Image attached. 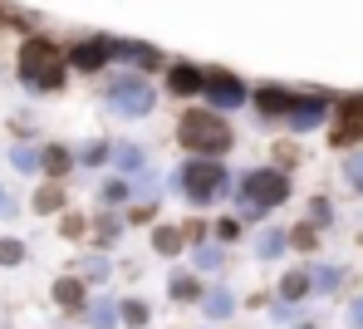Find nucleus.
<instances>
[{
  "label": "nucleus",
  "mask_w": 363,
  "mask_h": 329,
  "mask_svg": "<svg viewBox=\"0 0 363 329\" xmlns=\"http://www.w3.org/2000/svg\"><path fill=\"white\" fill-rule=\"evenodd\" d=\"M20 79L30 89H60L64 84V55L50 40H25L20 45Z\"/></svg>",
  "instance_id": "f257e3e1"
},
{
  "label": "nucleus",
  "mask_w": 363,
  "mask_h": 329,
  "mask_svg": "<svg viewBox=\"0 0 363 329\" xmlns=\"http://www.w3.org/2000/svg\"><path fill=\"white\" fill-rule=\"evenodd\" d=\"M177 138H182V147H191V152H226L231 147V128L216 113H186Z\"/></svg>",
  "instance_id": "f03ea898"
},
{
  "label": "nucleus",
  "mask_w": 363,
  "mask_h": 329,
  "mask_svg": "<svg viewBox=\"0 0 363 329\" xmlns=\"http://www.w3.org/2000/svg\"><path fill=\"white\" fill-rule=\"evenodd\" d=\"M285 192H290V182H285L280 172H270V167H260V172H245L241 187H236V197L245 201V211H265V206L285 201Z\"/></svg>",
  "instance_id": "7ed1b4c3"
},
{
  "label": "nucleus",
  "mask_w": 363,
  "mask_h": 329,
  "mask_svg": "<svg viewBox=\"0 0 363 329\" xmlns=\"http://www.w3.org/2000/svg\"><path fill=\"white\" fill-rule=\"evenodd\" d=\"M221 182H226V172H221V162H211V152H201V157L186 162V172H182V187H186L191 201H211L221 192Z\"/></svg>",
  "instance_id": "20e7f679"
},
{
  "label": "nucleus",
  "mask_w": 363,
  "mask_h": 329,
  "mask_svg": "<svg viewBox=\"0 0 363 329\" xmlns=\"http://www.w3.org/2000/svg\"><path fill=\"white\" fill-rule=\"evenodd\" d=\"M108 104L118 113H147L152 108V84H143L138 74H123L118 84H108Z\"/></svg>",
  "instance_id": "39448f33"
},
{
  "label": "nucleus",
  "mask_w": 363,
  "mask_h": 329,
  "mask_svg": "<svg viewBox=\"0 0 363 329\" xmlns=\"http://www.w3.org/2000/svg\"><path fill=\"white\" fill-rule=\"evenodd\" d=\"M206 94H211L216 108H236V104L245 99V89L231 79V74H206Z\"/></svg>",
  "instance_id": "423d86ee"
},
{
  "label": "nucleus",
  "mask_w": 363,
  "mask_h": 329,
  "mask_svg": "<svg viewBox=\"0 0 363 329\" xmlns=\"http://www.w3.org/2000/svg\"><path fill=\"white\" fill-rule=\"evenodd\" d=\"M285 118H290V128H319L324 123V99H290Z\"/></svg>",
  "instance_id": "0eeeda50"
},
{
  "label": "nucleus",
  "mask_w": 363,
  "mask_h": 329,
  "mask_svg": "<svg viewBox=\"0 0 363 329\" xmlns=\"http://www.w3.org/2000/svg\"><path fill=\"white\" fill-rule=\"evenodd\" d=\"M108 60H113V45H104V40L74 45V65H79V69H104Z\"/></svg>",
  "instance_id": "6e6552de"
},
{
  "label": "nucleus",
  "mask_w": 363,
  "mask_h": 329,
  "mask_svg": "<svg viewBox=\"0 0 363 329\" xmlns=\"http://www.w3.org/2000/svg\"><path fill=\"white\" fill-rule=\"evenodd\" d=\"M167 79H172V89H177V94H196V89H206V74H201V69H191V65H172Z\"/></svg>",
  "instance_id": "1a4fd4ad"
},
{
  "label": "nucleus",
  "mask_w": 363,
  "mask_h": 329,
  "mask_svg": "<svg viewBox=\"0 0 363 329\" xmlns=\"http://www.w3.org/2000/svg\"><path fill=\"white\" fill-rule=\"evenodd\" d=\"M354 138H363V104H354V108H349L344 128H334V143H354Z\"/></svg>",
  "instance_id": "9d476101"
},
{
  "label": "nucleus",
  "mask_w": 363,
  "mask_h": 329,
  "mask_svg": "<svg viewBox=\"0 0 363 329\" xmlns=\"http://www.w3.org/2000/svg\"><path fill=\"white\" fill-rule=\"evenodd\" d=\"M113 315H118V305H113V300H99V305L89 310V325H94V329H113V325H118Z\"/></svg>",
  "instance_id": "9b49d317"
},
{
  "label": "nucleus",
  "mask_w": 363,
  "mask_h": 329,
  "mask_svg": "<svg viewBox=\"0 0 363 329\" xmlns=\"http://www.w3.org/2000/svg\"><path fill=\"white\" fill-rule=\"evenodd\" d=\"M55 300H60L64 310L84 305V285H79V280H60V285H55Z\"/></svg>",
  "instance_id": "f8f14e48"
},
{
  "label": "nucleus",
  "mask_w": 363,
  "mask_h": 329,
  "mask_svg": "<svg viewBox=\"0 0 363 329\" xmlns=\"http://www.w3.org/2000/svg\"><path fill=\"white\" fill-rule=\"evenodd\" d=\"M206 315H211V320L231 315V295H226V290H211V295H206Z\"/></svg>",
  "instance_id": "ddd939ff"
},
{
  "label": "nucleus",
  "mask_w": 363,
  "mask_h": 329,
  "mask_svg": "<svg viewBox=\"0 0 363 329\" xmlns=\"http://www.w3.org/2000/svg\"><path fill=\"white\" fill-rule=\"evenodd\" d=\"M64 206V192L60 187H40V197H35V211H60Z\"/></svg>",
  "instance_id": "4468645a"
},
{
  "label": "nucleus",
  "mask_w": 363,
  "mask_h": 329,
  "mask_svg": "<svg viewBox=\"0 0 363 329\" xmlns=\"http://www.w3.org/2000/svg\"><path fill=\"white\" fill-rule=\"evenodd\" d=\"M309 280H314V275H304V270H295V275L285 280V290H280V295H285V300H300L304 290H309Z\"/></svg>",
  "instance_id": "2eb2a0df"
},
{
  "label": "nucleus",
  "mask_w": 363,
  "mask_h": 329,
  "mask_svg": "<svg viewBox=\"0 0 363 329\" xmlns=\"http://www.w3.org/2000/svg\"><path fill=\"white\" fill-rule=\"evenodd\" d=\"M260 108H265V113H285V108H290V99H285L280 89H265V94H260Z\"/></svg>",
  "instance_id": "dca6fc26"
},
{
  "label": "nucleus",
  "mask_w": 363,
  "mask_h": 329,
  "mask_svg": "<svg viewBox=\"0 0 363 329\" xmlns=\"http://www.w3.org/2000/svg\"><path fill=\"white\" fill-rule=\"evenodd\" d=\"M40 162H45V167H50V172L60 177L64 167H69V152H64V147H45V157H40Z\"/></svg>",
  "instance_id": "f3484780"
},
{
  "label": "nucleus",
  "mask_w": 363,
  "mask_h": 329,
  "mask_svg": "<svg viewBox=\"0 0 363 329\" xmlns=\"http://www.w3.org/2000/svg\"><path fill=\"white\" fill-rule=\"evenodd\" d=\"M280 246H285V236H280V231H265V236L255 241V251H260V256H280Z\"/></svg>",
  "instance_id": "a211bd4d"
},
{
  "label": "nucleus",
  "mask_w": 363,
  "mask_h": 329,
  "mask_svg": "<svg viewBox=\"0 0 363 329\" xmlns=\"http://www.w3.org/2000/svg\"><path fill=\"white\" fill-rule=\"evenodd\" d=\"M344 177H349V187H359V192H363V152H354V157L344 162Z\"/></svg>",
  "instance_id": "6ab92c4d"
},
{
  "label": "nucleus",
  "mask_w": 363,
  "mask_h": 329,
  "mask_svg": "<svg viewBox=\"0 0 363 329\" xmlns=\"http://www.w3.org/2000/svg\"><path fill=\"white\" fill-rule=\"evenodd\" d=\"M172 295L177 300H196V280L191 275H172Z\"/></svg>",
  "instance_id": "aec40b11"
},
{
  "label": "nucleus",
  "mask_w": 363,
  "mask_h": 329,
  "mask_svg": "<svg viewBox=\"0 0 363 329\" xmlns=\"http://www.w3.org/2000/svg\"><path fill=\"white\" fill-rule=\"evenodd\" d=\"M10 162H15L20 172H35V167H40V157H35L30 147H15V157H10Z\"/></svg>",
  "instance_id": "412c9836"
},
{
  "label": "nucleus",
  "mask_w": 363,
  "mask_h": 329,
  "mask_svg": "<svg viewBox=\"0 0 363 329\" xmlns=\"http://www.w3.org/2000/svg\"><path fill=\"white\" fill-rule=\"evenodd\" d=\"M314 285H319V290H334V285H339V270H334V265H319V270H314Z\"/></svg>",
  "instance_id": "4be33fe9"
},
{
  "label": "nucleus",
  "mask_w": 363,
  "mask_h": 329,
  "mask_svg": "<svg viewBox=\"0 0 363 329\" xmlns=\"http://www.w3.org/2000/svg\"><path fill=\"white\" fill-rule=\"evenodd\" d=\"M20 256H25V246H20V241H0V265H15Z\"/></svg>",
  "instance_id": "5701e85b"
},
{
  "label": "nucleus",
  "mask_w": 363,
  "mask_h": 329,
  "mask_svg": "<svg viewBox=\"0 0 363 329\" xmlns=\"http://www.w3.org/2000/svg\"><path fill=\"white\" fill-rule=\"evenodd\" d=\"M118 167H123V172H138V167H143L138 147H118Z\"/></svg>",
  "instance_id": "b1692460"
},
{
  "label": "nucleus",
  "mask_w": 363,
  "mask_h": 329,
  "mask_svg": "<svg viewBox=\"0 0 363 329\" xmlns=\"http://www.w3.org/2000/svg\"><path fill=\"white\" fill-rule=\"evenodd\" d=\"M177 246H182V236H177V231H157V251H162V256H172Z\"/></svg>",
  "instance_id": "393cba45"
},
{
  "label": "nucleus",
  "mask_w": 363,
  "mask_h": 329,
  "mask_svg": "<svg viewBox=\"0 0 363 329\" xmlns=\"http://www.w3.org/2000/svg\"><path fill=\"white\" fill-rule=\"evenodd\" d=\"M196 265H201V270H216V265H221V251H216V246L196 251Z\"/></svg>",
  "instance_id": "a878e982"
},
{
  "label": "nucleus",
  "mask_w": 363,
  "mask_h": 329,
  "mask_svg": "<svg viewBox=\"0 0 363 329\" xmlns=\"http://www.w3.org/2000/svg\"><path fill=\"white\" fill-rule=\"evenodd\" d=\"M123 315H128V325H147V310H143L138 300H128V305H123Z\"/></svg>",
  "instance_id": "bb28decb"
},
{
  "label": "nucleus",
  "mask_w": 363,
  "mask_h": 329,
  "mask_svg": "<svg viewBox=\"0 0 363 329\" xmlns=\"http://www.w3.org/2000/svg\"><path fill=\"white\" fill-rule=\"evenodd\" d=\"M128 197V187H123V182H108V187H104V201H123Z\"/></svg>",
  "instance_id": "cd10ccee"
},
{
  "label": "nucleus",
  "mask_w": 363,
  "mask_h": 329,
  "mask_svg": "<svg viewBox=\"0 0 363 329\" xmlns=\"http://www.w3.org/2000/svg\"><path fill=\"white\" fill-rule=\"evenodd\" d=\"M290 241H295V246H304V251H309V246H314V231H309V226H300V231H295V236H290Z\"/></svg>",
  "instance_id": "c85d7f7f"
},
{
  "label": "nucleus",
  "mask_w": 363,
  "mask_h": 329,
  "mask_svg": "<svg viewBox=\"0 0 363 329\" xmlns=\"http://www.w3.org/2000/svg\"><path fill=\"white\" fill-rule=\"evenodd\" d=\"M349 325L363 329V300H354V305H349Z\"/></svg>",
  "instance_id": "c756f323"
},
{
  "label": "nucleus",
  "mask_w": 363,
  "mask_h": 329,
  "mask_svg": "<svg viewBox=\"0 0 363 329\" xmlns=\"http://www.w3.org/2000/svg\"><path fill=\"white\" fill-rule=\"evenodd\" d=\"M5 206H10V201H5V192H0V211H5Z\"/></svg>",
  "instance_id": "7c9ffc66"
}]
</instances>
